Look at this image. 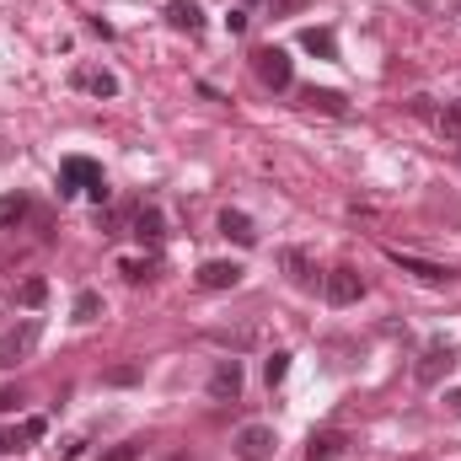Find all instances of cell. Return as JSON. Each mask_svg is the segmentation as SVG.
Instances as JSON below:
<instances>
[{
  "label": "cell",
  "mask_w": 461,
  "mask_h": 461,
  "mask_svg": "<svg viewBox=\"0 0 461 461\" xmlns=\"http://www.w3.org/2000/svg\"><path fill=\"white\" fill-rule=\"evenodd\" d=\"M344 451H348L344 429H322V435H312V440H306V461H339Z\"/></svg>",
  "instance_id": "7c38bea8"
},
{
  "label": "cell",
  "mask_w": 461,
  "mask_h": 461,
  "mask_svg": "<svg viewBox=\"0 0 461 461\" xmlns=\"http://www.w3.org/2000/svg\"><path fill=\"white\" fill-rule=\"evenodd\" d=\"M76 86L92 97H118V76L113 70H76Z\"/></svg>",
  "instance_id": "9a60e30c"
},
{
  "label": "cell",
  "mask_w": 461,
  "mask_h": 461,
  "mask_svg": "<svg viewBox=\"0 0 461 461\" xmlns=\"http://www.w3.org/2000/svg\"><path fill=\"white\" fill-rule=\"evenodd\" d=\"M451 365H456V348L435 339V344L424 348V359H419V386H435V381H440V375H446Z\"/></svg>",
  "instance_id": "9c48e42d"
},
{
  "label": "cell",
  "mask_w": 461,
  "mask_h": 461,
  "mask_svg": "<svg viewBox=\"0 0 461 461\" xmlns=\"http://www.w3.org/2000/svg\"><path fill=\"white\" fill-rule=\"evenodd\" d=\"M301 103H306L312 113H333V118L348 113V103L339 97V92H328V86H312V92H301Z\"/></svg>",
  "instance_id": "2e32d148"
},
{
  "label": "cell",
  "mask_w": 461,
  "mask_h": 461,
  "mask_svg": "<svg viewBox=\"0 0 461 461\" xmlns=\"http://www.w3.org/2000/svg\"><path fill=\"white\" fill-rule=\"evenodd\" d=\"M210 339H215V344H226L230 354H236V348H247L252 339H258V328H236V333H230V328H215Z\"/></svg>",
  "instance_id": "7402d4cb"
},
{
  "label": "cell",
  "mask_w": 461,
  "mask_h": 461,
  "mask_svg": "<svg viewBox=\"0 0 461 461\" xmlns=\"http://www.w3.org/2000/svg\"><path fill=\"white\" fill-rule=\"evenodd\" d=\"M252 70H258V81H263L268 92H290V81H295V65H290V54H285V49H274V43L252 49Z\"/></svg>",
  "instance_id": "7a4b0ae2"
},
{
  "label": "cell",
  "mask_w": 461,
  "mask_h": 461,
  "mask_svg": "<svg viewBox=\"0 0 461 461\" xmlns=\"http://www.w3.org/2000/svg\"><path fill=\"white\" fill-rule=\"evenodd\" d=\"M167 22H172L177 32L199 38V32H204V5H199V0H172V5H167Z\"/></svg>",
  "instance_id": "8fae6325"
},
{
  "label": "cell",
  "mask_w": 461,
  "mask_h": 461,
  "mask_svg": "<svg viewBox=\"0 0 461 461\" xmlns=\"http://www.w3.org/2000/svg\"><path fill=\"white\" fill-rule=\"evenodd\" d=\"M322 295H328L333 306H354V301L365 295V279H359V268H348V263H339L333 274H322Z\"/></svg>",
  "instance_id": "5b68a950"
},
{
  "label": "cell",
  "mask_w": 461,
  "mask_h": 461,
  "mask_svg": "<svg viewBox=\"0 0 461 461\" xmlns=\"http://www.w3.org/2000/svg\"><path fill=\"white\" fill-rule=\"evenodd\" d=\"M386 258H392L402 274L424 279V285H451V279H456V268H451V263H429V258H419V252H397V247H392Z\"/></svg>",
  "instance_id": "277c9868"
},
{
  "label": "cell",
  "mask_w": 461,
  "mask_h": 461,
  "mask_svg": "<svg viewBox=\"0 0 461 461\" xmlns=\"http://www.w3.org/2000/svg\"><path fill=\"white\" fill-rule=\"evenodd\" d=\"M134 236H140V241H161V210L145 204V210L134 215Z\"/></svg>",
  "instance_id": "ffe728a7"
},
{
  "label": "cell",
  "mask_w": 461,
  "mask_h": 461,
  "mask_svg": "<svg viewBox=\"0 0 461 461\" xmlns=\"http://www.w3.org/2000/svg\"><path fill=\"white\" fill-rule=\"evenodd\" d=\"M43 429H49L43 419H27V424H16V429H0V456H16V451H27V446H32Z\"/></svg>",
  "instance_id": "4fadbf2b"
},
{
  "label": "cell",
  "mask_w": 461,
  "mask_h": 461,
  "mask_svg": "<svg viewBox=\"0 0 461 461\" xmlns=\"http://www.w3.org/2000/svg\"><path fill=\"white\" fill-rule=\"evenodd\" d=\"M76 194H92L97 204H108V177H103V167L97 161H86V156H70L65 167H59V199H76Z\"/></svg>",
  "instance_id": "6da1fadb"
},
{
  "label": "cell",
  "mask_w": 461,
  "mask_h": 461,
  "mask_svg": "<svg viewBox=\"0 0 461 461\" xmlns=\"http://www.w3.org/2000/svg\"><path fill=\"white\" fill-rule=\"evenodd\" d=\"M16 301H22V306H27V312H38V306H43V301H49V285H43V279H27V285H22V290H16Z\"/></svg>",
  "instance_id": "603a6c76"
},
{
  "label": "cell",
  "mask_w": 461,
  "mask_h": 461,
  "mask_svg": "<svg viewBox=\"0 0 461 461\" xmlns=\"http://www.w3.org/2000/svg\"><path fill=\"white\" fill-rule=\"evenodd\" d=\"M16 402H22V392H16V386H0V413H11Z\"/></svg>",
  "instance_id": "f546056e"
},
{
  "label": "cell",
  "mask_w": 461,
  "mask_h": 461,
  "mask_svg": "<svg viewBox=\"0 0 461 461\" xmlns=\"http://www.w3.org/2000/svg\"><path fill=\"white\" fill-rule=\"evenodd\" d=\"M221 236H230L236 247H258V226H252L241 210H226V215H221Z\"/></svg>",
  "instance_id": "5bb4252c"
},
{
  "label": "cell",
  "mask_w": 461,
  "mask_h": 461,
  "mask_svg": "<svg viewBox=\"0 0 461 461\" xmlns=\"http://www.w3.org/2000/svg\"><path fill=\"white\" fill-rule=\"evenodd\" d=\"M446 402H451V413H456V419H461V386H456V392H451V397H446Z\"/></svg>",
  "instance_id": "4dcf8cb0"
},
{
  "label": "cell",
  "mask_w": 461,
  "mask_h": 461,
  "mask_svg": "<svg viewBox=\"0 0 461 461\" xmlns=\"http://www.w3.org/2000/svg\"><path fill=\"white\" fill-rule=\"evenodd\" d=\"M70 317H76V322H97V317H103V295H97V290H81L76 306H70Z\"/></svg>",
  "instance_id": "ac0fdd59"
},
{
  "label": "cell",
  "mask_w": 461,
  "mask_h": 461,
  "mask_svg": "<svg viewBox=\"0 0 461 461\" xmlns=\"http://www.w3.org/2000/svg\"><path fill=\"white\" fill-rule=\"evenodd\" d=\"M27 210H32V204H27V194H5V199H0V226H22V221H27Z\"/></svg>",
  "instance_id": "d6986e66"
},
{
  "label": "cell",
  "mask_w": 461,
  "mask_h": 461,
  "mask_svg": "<svg viewBox=\"0 0 461 461\" xmlns=\"http://www.w3.org/2000/svg\"><path fill=\"white\" fill-rule=\"evenodd\" d=\"M301 49L317 54V59H339V38H333L328 27H306V32H301Z\"/></svg>",
  "instance_id": "e0dca14e"
},
{
  "label": "cell",
  "mask_w": 461,
  "mask_h": 461,
  "mask_svg": "<svg viewBox=\"0 0 461 461\" xmlns=\"http://www.w3.org/2000/svg\"><path fill=\"white\" fill-rule=\"evenodd\" d=\"M435 129H440L446 140H456V145H461V108H446V113H435Z\"/></svg>",
  "instance_id": "d4e9b609"
},
{
  "label": "cell",
  "mask_w": 461,
  "mask_h": 461,
  "mask_svg": "<svg viewBox=\"0 0 461 461\" xmlns=\"http://www.w3.org/2000/svg\"><path fill=\"white\" fill-rule=\"evenodd\" d=\"M274 446H279V435H274L268 424H247V429L236 435V456L241 461H268L274 456Z\"/></svg>",
  "instance_id": "8992f818"
},
{
  "label": "cell",
  "mask_w": 461,
  "mask_h": 461,
  "mask_svg": "<svg viewBox=\"0 0 461 461\" xmlns=\"http://www.w3.org/2000/svg\"><path fill=\"white\" fill-rule=\"evenodd\" d=\"M456 150H461V145H456Z\"/></svg>",
  "instance_id": "d6a6232c"
},
{
  "label": "cell",
  "mask_w": 461,
  "mask_h": 461,
  "mask_svg": "<svg viewBox=\"0 0 461 461\" xmlns=\"http://www.w3.org/2000/svg\"><path fill=\"white\" fill-rule=\"evenodd\" d=\"M38 339H43V328L27 317V322H16V328H5L0 333V370H11V365H22L32 348H38Z\"/></svg>",
  "instance_id": "3957f363"
},
{
  "label": "cell",
  "mask_w": 461,
  "mask_h": 461,
  "mask_svg": "<svg viewBox=\"0 0 461 461\" xmlns=\"http://www.w3.org/2000/svg\"><path fill=\"white\" fill-rule=\"evenodd\" d=\"M81 451H86V440L76 435V440H65V446H59V461H76V456H81Z\"/></svg>",
  "instance_id": "f1b7e54d"
},
{
  "label": "cell",
  "mask_w": 461,
  "mask_h": 461,
  "mask_svg": "<svg viewBox=\"0 0 461 461\" xmlns=\"http://www.w3.org/2000/svg\"><path fill=\"white\" fill-rule=\"evenodd\" d=\"M241 274H247L241 263H230V258H210V263L199 268V285H204V290H236Z\"/></svg>",
  "instance_id": "30bf717a"
},
{
  "label": "cell",
  "mask_w": 461,
  "mask_h": 461,
  "mask_svg": "<svg viewBox=\"0 0 461 461\" xmlns=\"http://www.w3.org/2000/svg\"><path fill=\"white\" fill-rule=\"evenodd\" d=\"M118 274H123L129 285H145V279L156 274V263H150V258H123V263H118Z\"/></svg>",
  "instance_id": "44dd1931"
},
{
  "label": "cell",
  "mask_w": 461,
  "mask_h": 461,
  "mask_svg": "<svg viewBox=\"0 0 461 461\" xmlns=\"http://www.w3.org/2000/svg\"><path fill=\"white\" fill-rule=\"evenodd\" d=\"M108 381H113V386H134V381H140V365H113Z\"/></svg>",
  "instance_id": "4316f807"
},
{
  "label": "cell",
  "mask_w": 461,
  "mask_h": 461,
  "mask_svg": "<svg viewBox=\"0 0 461 461\" xmlns=\"http://www.w3.org/2000/svg\"><path fill=\"white\" fill-rule=\"evenodd\" d=\"M210 397H215V402H236V397H241V359H215V370H210Z\"/></svg>",
  "instance_id": "ba28073f"
},
{
  "label": "cell",
  "mask_w": 461,
  "mask_h": 461,
  "mask_svg": "<svg viewBox=\"0 0 461 461\" xmlns=\"http://www.w3.org/2000/svg\"><path fill=\"white\" fill-rule=\"evenodd\" d=\"M172 461H188V456H172Z\"/></svg>",
  "instance_id": "1f68e13d"
},
{
  "label": "cell",
  "mask_w": 461,
  "mask_h": 461,
  "mask_svg": "<svg viewBox=\"0 0 461 461\" xmlns=\"http://www.w3.org/2000/svg\"><path fill=\"white\" fill-rule=\"evenodd\" d=\"M285 375H290V354H285V348H274V354H268V365H263V381H268V386H279Z\"/></svg>",
  "instance_id": "cb8c5ba5"
},
{
  "label": "cell",
  "mask_w": 461,
  "mask_h": 461,
  "mask_svg": "<svg viewBox=\"0 0 461 461\" xmlns=\"http://www.w3.org/2000/svg\"><path fill=\"white\" fill-rule=\"evenodd\" d=\"M103 461H140V440H123V446H108Z\"/></svg>",
  "instance_id": "484cf974"
},
{
  "label": "cell",
  "mask_w": 461,
  "mask_h": 461,
  "mask_svg": "<svg viewBox=\"0 0 461 461\" xmlns=\"http://www.w3.org/2000/svg\"><path fill=\"white\" fill-rule=\"evenodd\" d=\"M247 22H252L247 11H230V16H226V32H230V38H241V32H247Z\"/></svg>",
  "instance_id": "83f0119b"
},
{
  "label": "cell",
  "mask_w": 461,
  "mask_h": 461,
  "mask_svg": "<svg viewBox=\"0 0 461 461\" xmlns=\"http://www.w3.org/2000/svg\"><path fill=\"white\" fill-rule=\"evenodd\" d=\"M279 268H285L290 285H301V290H317V285H322V274H317V263H312L306 247H285V252H279Z\"/></svg>",
  "instance_id": "52a82bcc"
}]
</instances>
